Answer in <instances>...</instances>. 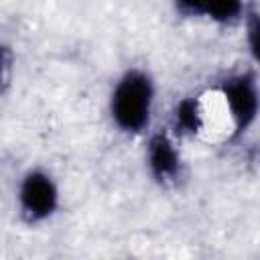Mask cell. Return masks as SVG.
<instances>
[{
    "label": "cell",
    "instance_id": "6da1fadb",
    "mask_svg": "<svg viewBox=\"0 0 260 260\" xmlns=\"http://www.w3.org/2000/svg\"><path fill=\"white\" fill-rule=\"evenodd\" d=\"M156 106V83L144 67L124 69L112 85L108 116L112 126L126 136H142L150 130Z\"/></svg>",
    "mask_w": 260,
    "mask_h": 260
},
{
    "label": "cell",
    "instance_id": "7a4b0ae2",
    "mask_svg": "<svg viewBox=\"0 0 260 260\" xmlns=\"http://www.w3.org/2000/svg\"><path fill=\"white\" fill-rule=\"evenodd\" d=\"M61 207V189L55 177L43 169H28L16 187V209L22 221L28 225H39L55 217Z\"/></svg>",
    "mask_w": 260,
    "mask_h": 260
},
{
    "label": "cell",
    "instance_id": "3957f363",
    "mask_svg": "<svg viewBox=\"0 0 260 260\" xmlns=\"http://www.w3.org/2000/svg\"><path fill=\"white\" fill-rule=\"evenodd\" d=\"M219 95L225 104L232 132L236 138L248 134L260 112V91H258V77L252 69L236 71L219 81Z\"/></svg>",
    "mask_w": 260,
    "mask_h": 260
},
{
    "label": "cell",
    "instance_id": "277c9868",
    "mask_svg": "<svg viewBox=\"0 0 260 260\" xmlns=\"http://www.w3.org/2000/svg\"><path fill=\"white\" fill-rule=\"evenodd\" d=\"M146 134L144 165L148 177L160 187H175L183 177V156L177 136L169 128L148 130Z\"/></svg>",
    "mask_w": 260,
    "mask_h": 260
},
{
    "label": "cell",
    "instance_id": "5b68a950",
    "mask_svg": "<svg viewBox=\"0 0 260 260\" xmlns=\"http://www.w3.org/2000/svg\"><path fill=\"white\" fill-rule=\"evenodd\" d=\"M205 128V108L199 95H183L171 108L169 130L177 138L199 136Z\"/></svg>",
    "mask_w": 260,
    "mask_h": 260
},
{
    "label": "cell",
    "instance_id": "8992f818",
    "mask_svg": "<svg viewBox=\"0 0 260 260\" xmlns=\"http://www.w3.org/2000/svg\"><path fill=\"white\" fill-rule=\"evenodd\" d=\"M246 12H248L246 0H201V18L213 24H221V26L238 24L244 20Z\"/></svg>",
    "mask_w": 260,
    "mask_h": 260
},
{
    "label": "cell",
    "instance_id": "52a82bcc",
    "mask_svg": "<svg viewBox=\"0 0 260 260\" xmlns=\"http://www.w3.org/2000/svg\"><path fill=\"white\" fill-rule=\"evenodd\" d=\"M242 22H244V28H246L248 49H250L252 57L256 59V55H258V14H256V10H250L248 8V12H246V16H244Z\"/></svg>",
    "mask_w": 260,
    "mask_h": 260
},
{
    "label": "cell",
    "instance_id": "ba28073f",
    "mask_svg": "<svg viewBox=\"0 0 260 260\" xmlns=\"http://www.w3.org/2000/svg\"><path fill=\"white\" fill-rule=\"evenodd\" d=\"M173 8L181 18L187 20L201 18V0H173Z\"/></svg>",
    "mask_w": 260,
    "mask_h": 260
},
{
    "label": "cell",
    "instance_id": "9c48e42d",
    "mask_svg": "<svg viewBox=\"0 0 260 260\" xmlns=\"http://www.w3.org/2000/svg\"><path fill=\"white\" fill-rule=\"evenodd\" d=\"M10 67H12V51L8 45L0 43V93L4 91V87L8 83Z\"/></svg>",
    "mask_w": 260,
    "mask_h": 260
}]
</instances>
